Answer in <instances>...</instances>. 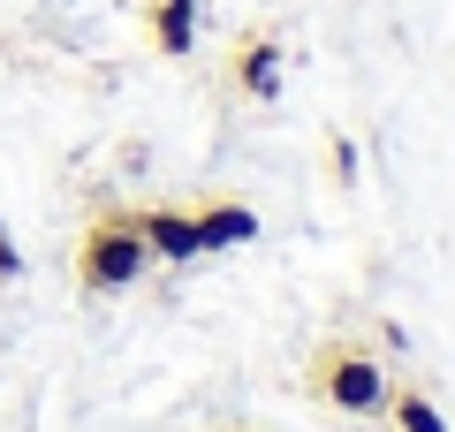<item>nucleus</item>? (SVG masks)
Wrapping results in <instances>:
<instances>
[{
	"label": "nucleus",
	"instance_id": "nucleus-1",
	"mask_svg": "<svg viewBox=\"0 0 455 432\" xmlns=\"http://www.w3.org/2000/svg\"><path fill=\"white\" fill-rule=\"evenodd\" d=\"M311 395L341 417H387V364L372 356V341H319L311 349Z\"/></svg>",
	"mask_w": 455,
	"mask_h": 432
},
{
	"label": "nucleus",
	"instance_id": "nucleus-2",
	"mask_svg": "<svg viewBox=\"0 0 455 432\" xmlns=\"http://www.w3.org/2000/svg\"><path fill=\"white\" fill-rule=\"evenodd\" d=\"M152 266L145 251V228H137V212H99L92 228H84L76 243V281L92 288V296H122V288H137Z\"/></svg>",
	"mask_w": 455,
	"mask_h": 432
},
{
	"label": "nucleus",
	"instance_id": "nucleus-3",
	"mask_svg": "<svg viewBox=\"0 0 455 432\" xmlns=\"http://www.w3.org/2000/svg\"><path fill=\"white\" fill-rule=\"evenodd\" d=\"M228 76H235V92L243 99H281V38L274 31H243L235 38V68H228Z\"/></svg>",
	"mask_w": 455,
	"mask_h": 432
},
{
	"label": "nucleus",
	"instance_id": "nucleus-4",
	"mask_svg": "<svg viewBox=\"0 0 455 432\" xmlns=\"http://www.w3.org/2000/svg\"><path fill=\"white\" fill-rule=\"evenodd\" d=\"M137 228H145V251L167 258V266H190V258H205V243H197V212L145 205V212H137Z\"/></svg>",
	"mask_w": 455,
	"mask_h": 432
},
{
	"label": "nucleus",
	"instance_id": "nucleus-5",
	"mask_svg": "<svg viewBox=\"0 0 455 432\" xmlns=\"http://www.w3.org/2000/svg\"><path fill=\"white\" fill-rule=\"evenodd\" d=\"M152 46L167 61H182L197 46V0H152Z\"/></svg>",
	"mask_w": 455,
	"mask_h": 432
},
{
	"label": "nucleus",
	"instance_id": "nucleus-6",
	"mask_svg": "<svg viewBox=\"0 0 455 432\" xmlns=\"http://www.w3.org/2000/svg\"><path fill=\"white\" fill-rule=\"evenodd\" d=\"M251 236H259V212L251 205H197V243L205 251H235Z\"/></svg>",
	"mask_w": 455,
	"mask_h": 432
},
{
	"label": "nucleus",
	"instance_id": "nucleus-7",
	"mask_svg": "<svg viewBox=\"0 0 455 432\" xmlns=\"http://www.w3.org/2000/svg\"><path fill=\"white\" fill-rule=\"evenodd\" d=\"M387 417H395V432H448V425H440V410H433V395H418V387H395Z\"/></svg>",
	"mask_w": 455,
	"mask_h": 432
},
{
	"label": "nucleus",
	"instance_id": "nucleus-8",
	"mask_svg": "<svg viewBox=\"0 0 455 432\" xmlns=\"http://www.w3.org/2000/svg\"><path fill=\"white\" fill-rule=\"evenodd\" d=\"M16 273H23V251H16V236L0 228V281H16Z\"/></svg>",
	"mask_w": 455,
	"mask_h": 432
},
{
	"label": "nucleus",
	"instance_id": "nucleus-9",
	"mask_svg": "<svg viewBox=\"0 0 455 432\" xmlns=\"http://www.w3.org/2000/svg\"><path fill=\"white\" fill-rule=\"evenodd\" d=\"M334 175L357 182V144H349V137H334Z\"/></svg>",
	"mask_w": 455,
	"mask_h": 432
},
{
	"label": "nucleus",
	"instance_id": "nucleus-10",
	"mask_svg": "<svg viewBox=\"0 0 455 432\" xmlns=\"http://www.w3.org/2000/svg\"><path fill=\"white\" fill-rule=\"evenodd\" d=\"M220 432H251V425H220Z\"/></svg>",
	"mask_w": 455,
	"mask_h": 432
}]
</instances>
